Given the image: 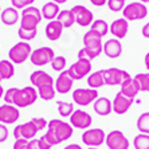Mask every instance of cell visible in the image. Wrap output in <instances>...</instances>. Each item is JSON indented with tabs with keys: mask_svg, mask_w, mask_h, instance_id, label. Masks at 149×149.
<instances>
[{
	"mask_svg": "<svg viewBox=\"0 0 149 149\" xmlns=\"http://www.w3.org/2000/svg\"><path fill=\"white\" fill-rule=\"evenodd\" d=\"M73 132H74V128L69 122H65L62 120H59V118H54V120L49 121V124H47L45 137L51 144V146H54L71 139Z\"/></svg>",
	"mask_w": 149,
	"mask_h": 149,
	"instance_id": "6da1fadb",
	"label": "cell"
},
{
	"mask_svg": "<svg viewBox=\"0 0 149 149\" xmlns=\"http://www.w3.org/2000/svg\"><path fill=\"white\" fill-rule=\"evenodd\" d=\"M32 86L36 89L38 95L43 101H51L55 97V86H54V78L49 73L43 70H35L30 75Z\"/></svg>",
	"mask_w": 149,
	"mask_h": 149,
	"instance_id": "7a4b0ae2",
	"label": "cell"
},
{
	"mask_svg": "<svg viewBox=\"0 0 149 149\" xmlns=\"http://www.w3.org/2000/svg\"><path fill=\"white\" fill-rule=\"evenodd\" d=\"M102 38L95 31L90 30L83 35V47L78 51V58H85L89 61L98 58L102 52Z\"/></svg>",
	"mask_w": 149,
	"mask_h": 149,
	"instance_id": "3957f363",
	"label": "cell"
},
{
	"mask_svg": "<svg viewBox=\"0 0 149 149\" xmlns=\"http://www.w3.org/2000/svg\"><path fill=\"white\" fill-rule=\"evenodd\" d=\"M47 124L49 121H46L43 117H35L24 124L16 125L12 134L16 140H32L35 139V136L39 130L47 129Z\"/></svg>",
	"mask_w": 149,
	"mask_h": 149,
	"instance_id": "277c9868",
	"label": "cell"
},
{
	"mask_svg": "<svg viewBox=\"0 0 149 149\" xmlns=\"http://www.w3.org/2000/svg\"><path fill=\"white\" fill-rule=\"evenodd\" d=\"M38 97V91L34 86H26L23 89L15 87L14 95H12V105L16 106L17 109L27 108V106H31L32 104H35Z\"/></svg>",
	"mask_w": 149,
	"mask_h": 149,
	"instance_id": "5b68a950",
	"label": "cell"
},
{
	"mask_svg": "<svg viewBox=\"0 0 149 149\" xmlns=\"http://www.w3.org/2000/svg\"><path fill=\"white\" fill-rule=\"evenodd\" d=\"M42 22V12L39 8L30 6L22 11L20 27L26 30H38L39 23Z\"/></svg>",
	"mask_w": 149,
	"mask_h": 149,
	"instance_id": "8992f818",
	"label": "cell"
},
{
	"mask_svg": "<svg viewBox=\"0 0 149 149\" xmlns=\"http://www.w3.org/2000/svg\"><path fill=\"white\" fill-rule=\"evenodd\" d=\"M32 52V49L28 42H19L15 46H12L8 51V56H10V61L12 63H16V65H22L24 63Z\"/></svg>",
	"mask_w": 149,
	"mask_h": 149,
	"instance_id": "52a82bcc",
	"label": "cell"
},
{
	"mask_svg": "<svg viewBox=\"0 0 149 149\" xmlns=\"http://www.w3.org/2000/svg\"><path fill=\"white\" fill-rule=\"evenodd\" d=\"M124 19L126 20H142L148 16V8L144 3L140 1H133V3L125 4L122 10Z\"/></svg>",
	"mask_w": 149,
	"mask_h": 149,
	"instance_id": "ba28073f",
	"label": "cell"
},
{
	"mask_svg": "<svg viewBox=\"0 0 149 149\" xmlns=\"http://www.w3.org/2000/svg\"><path fill=\"white\" fill-rule=\"evenodd\" d=\"M106 133L101 128H91L86 129L82 133V142L89 148H98L102 144H105Z\"/></svg>",
	"mask_w": 149,
	"mask_h": 149,
	"instance_id": "9c48e42d",
	"label": "cell"
},
{
	"mask_svg": "<svg viewBox=\"0 0 149 149\" xmlns=\"http://www.w3.org/2000/svg\"><path fill=\"white\" fill-rule=\"evenodd\" d=\"M91 71V61L85 58H78L75 63L67 69L69 75L73 78V81H81L86 75H89Z\"/></svg>",
	"mask_w": 149,
	"mask_h": 149,
	"instance_id": "30bf717a",
	"label": "cell"
},
{
	"mask_svg": "<svg viewBox=\"0 0 149 149\" xmlns=\"http://www.w3.org/2000/svg\"><path fill=\"white\" fill-rule=\"evenodd\" d=\"M55 56V52L51 47H47V46H43V47H39V49H35L30 55L31 59V63L35 66H46L51 63V61Z\"/></svg>",
	"mask_w": 149,
	"mask_h": 149,
	"instance_id": "8fae6325",
	"label": "cell"
},
{
	"mask_svg": "<svg viewBox=\"0 0 149 149\" xmlns=\"http://www.w3.org/2000/svg\"><path fill=\"white\" fill-rule=\"evenodd\" d=\"M104 77H105V85H108V86H117V85H120L121 86L125 81L130 78V74L122 69L110 67V69L104 70Z\"/></svg>",
	"mask_w": 149,
	"mask_h": 149,
	"instance_id": "7c38bea8",
	"label": "cell"
},
{
	"mask_svg": "<svg viewBox=\"0 0 149 149\" xmlns=\"http://www.w3.org/2000/svg\"><path fill=\"white\" fill-rule=\"evenodd\" d=\"M98 90L95 89H83V87H79V89H75L73 91V101L77 105L79 106H87V105L93 104L94 101L98 98Z\"/></svg>",
	"mask_w": 149,
	"mask_h": 149,
	"instance_id": "4fadbf2b",
	"label": "cell"
},
{
	"mask_svg": "<svg viewBox=\"0 0 149 149\" xmlns=\"http://www.w3.org/2000/svg\"><path fill=\"white\" fill-rule=\"evenodd\" d=\"M105 144L109 149H129V140L121 130H111L108 133Z\"/></svg>",
	"mask_w": 149,
	"mask_h": 149,
	"instance_id": "5bb4252c",
	"label": "cell"
},
{
	"mask_svg": "<svg viewBox=\"0 0 149 149\" xmlns=\"http://www.w3.org/2000/svg\"><path fill=\"white\" fill-rule=\"evenodd\" d=\"M93 124V118L87 111L82 110V109H75L73 111V114L70 116V125L75 129H85L90 128Z\"/></svg>",
	"mask_w": 149,
	"mask_h": 149,
	"instance_id": "9a60e30c",
	"label": "cell"
},
{
	"mask_svg": "<svg viewBox=\"0 0 149 149\" xmlns=\"http://www.w3.org/2000/svg\"><path fill=\"white\" fill-rule=\"evenodd\" d=\"M71 12L74 14L75 17V23L81 27H87V26H91V23L94 22V15L90 10H87L85 6H74L71 8Z\"/></svg>",
	"mask_w": 149,
	"mask_h": 149,
	"instance_id": "2e32d148",
	"label": "cell"
},
{
	"mask_svg": "<svg viewBox=\"0 0 149 149\" xmlns=\"http://www.w3.org/2000/svg\"><path fill=\"white\" fill-rule=\"evenodd\" d=\"M20 117V111L14 105H0V124L11 125L19 120Z\"/></svg>",
	"mask_w": 149,
	"mask_h": 149,
	"instance_id": "e0dca14e",
	"label": "cell"
},
{
	"mask_svg": "<svg viewBox=\"0 0 149 149\" xmlns=\"http://www.w3.org/2000/svg\"><path fill=\"white\" fill-rule=\"evenodd\" d=\"M133 102H134V98L125 97L124 94L120 91V93L116 94L114 100L111 101V108H113V111L116 114H125L130 109Z\"/></svg>",
	"mask_w": 149,
	"mask_h": 149,
	"instance_id": "ac0fdd59",
	"label": "cell"
},
{
	"mask_svg": "<svg viewBox=\"0 0 149 149\" xmlns=\"http://www.w3.org/2000/svg\"><path fill=\"white\" fill-rule=\"evenodd\" d=\"M73 78L69 75L67 70L61 71V74L56 78L54 86H55V91L59 94H67L71 89H73Z\"/></svg>",
	"mask_w": 149,
	"mask_h": 149,
	"instance_id": "d6986e66",
	"label": "cell"
},
{
	"mask_svg": "<svg viewBox=\"0 0 149 149\" xmlns=\"http://www.w3.org/2000/svg\"><path fill=\"white\" fill-rule=\"evenodd\" d=\"M102 52L110 59H116L122 54V45L121 42L116 38L108 39L102 46Z\"/></svg>",
	"mask_w": 149,
	"mask_h": 149,
	"instance_id": "ffe728a7",
	"label": "cell"
},
{
	"mask_svg": "<svg viewBox=\"0 0 149 149\" xmlns=\"http://www.w3.org/2000/svg\"><path fill=\"white\" fill-rule=\"evenodd\" d=\"M109 31H110L111 34H113V36H114L116 39H118V40H120V39H124L129 31L128 20L124 19V17L116 19V20L109 26Z\"/></svg>",
	"mask_w": 149,
	"mask_h": 149,
	"instance_id": "44dd1931",
	"label": "cell"
},
{
	"mask_svg": "<svg viewBox=\"0 0 149 149\" xmlns=\"http://www.w3.org/2000/svg\"><path fill=\"white\" fill-rule=\"evenodd\" d=\"M93 109L94 111L97 113L101 117H105V116H109L113 111L111 108V101L106 97H98L97 100L93 102Z\"/></svg>",
	"mask_w": 149,
	"mask_h": 149,
	"instance_id": "7402d4cb",
	"label": "cell"
},
{
	"mask_svg": "<svg viewBox=\"0 0 149 149\" xmlns=\"http://www.w3.org/2000/svg\"><path fill=\"white\" fill-rule=\"evenodd\" d=\"M62 31H63V26L61 24V22L51 20V22H49V24L46 26L45 34H46V38L49 39V40L55 42L62 36Z\"/></svg>",
	"mask_w": 149,
	"mask_h": 149,
	"instance_id": "603a6c76",
	"label": "cell"
},
{
	"mask_svg": "<svg viewBox=\"0 0 149 149\" xmlns=\"http://www.w3.org/2000/svg\"><path fill=\"white\" fill-rule=\"evenodd\" d=\"M19 12H17L16 8L14 7H8L6 10L1 11V14H0V19L3 22V24L6 26H14L16 24L17 22H19Z\"/></svg>",
	"mask_w": 149,
	"mask_h": 149,
	"instance_id": "cb8c5ba5",
	"label": "cell"
},
{
	"mask_svg": "<svg viewBox=\"0 0 149 149\" xmlns=\"http://www.w3.org/2000/svg\"><path fill=\"white\" fill-rule=\"evenodd\" d=\"M42 12V17H45L46 20H54L56 19L58 14L61 12V8H59V4L54 3V1H49L43 6V8L40 10Z\"/></svg>",
	"mask_w": 149,
	"mask_h": 149,
	"instance_id": "d4e9b609",
	"label": "cell"
},
{
	"mask_svg": "<svg viewBox=\"0 0 149 149\" xmlns=\"http://www.w3.org/2000/svg\"><path fill=\"white\" fill-rule=\"evenodd\" d=\"M121 91L124 94L125 97H129V98H136V95L140 93L139 90V86H137V83L136 81L133 79V77H130L129 79H126L124 83L121 85Z\"/></svg>",
	"mask_w": 149,
	"mask_h": 149,
	"instance_id": "484cf974",
	"label": "cell"
},
{
	"mask_svg": "<svg viewBox=\"0 0 149 149\" xmlns=\"http://www.w3.org/2000/svg\"><path fill=\"white\" fill-rule=\"evenodd\" d=\"M87 85L90 89H95L98 90L100 87L105 86V77H104V70H98L87 75Z\"/></svg>",
	"mask_w": 149,
	"mask_h": 149,
	"instance_id": "4316f807",
	"label": "cell"
},
{
	"mask_svg": "<svg viewBox=\"0 0 149 149\" xmlns=\"http://www.w3.org/2000/svg\"><path fill=\"white\" fill-rule=\"evenodd\" d=\"M56 20L61 22V24L63 26V28H70L75 23V17H74V14L71 12V10H63L58 14Z\"/></svg>",
	"mask_w": 149,
	"mask_h": 149,
	"instance_id": "83f0119b",
	"label": "cell"
},
{
	"mask_svg": "<svg viewBox=\"0 0 149 149\" xmlns=\"http://www.w3.org/2000/svg\"><path fill=\"white\" fill-rule=\"evenodd\" d=\"M15 74V67L14 63L8 61V59H3L0 61V75L4 79H11Z\"/></svg>",
	"mask_w": 149,
	"mask_h": 149,
	"instance_id": "f1b7e54d",
	"label": "cell"
},
{
	"mask_svg": "<svg viewBox=\"0 0 149 149\" xmlns=\"http://www.w3.org/2000/svg\"><path fill=\"white\" fill-rule=\"evenodd\" d=\"M56 108L61 117H70L75 110L73 102H66V101H56Z\"/></svg>",
	"mask_w": 149,
	"mask_h": 149,
	"instance_id": "f546056e",
	"label": "cell"
},
{
	"mask_svg": "<svg viewBox=\"0 0 149 149\" xmlns=\"http://www.w3.org/2000/svg\"><path fill=\"white\" fill-rule=\"evenodd\" d=\"M136 126L140 130V133L149 134V111L140 114V117L137 118V122H136Z\"/></svg>",
	"mask_w": 149,
	"mask_h": 149,
	"instance_id": "4dcf8cb0",
	"label": "cell"
},
{
	"mask_svg": "<svg viewBox=\"0 0 149 149\" xmlns=\"http://www.w3.org/2000/svg\"><path fill=\"white\" fill-rule=\"evenodd\" d=\"M90 30L95 31L101 38H104L105 35L108 34V31H109V26H108V23H106L105 20H102V19H97V20H94L93 23H91Z\"/></svg>",
	"mask_w": 149,
	"mask_h": 149,
	"instance_id": "1f68e13d",
	"label": "cell"
},
{
	"mask_svg": "<svg viewBox=\"0 0 149 149\" xmlns=\"http://www.w3.org/2000/svg\"><path fill=\"white\" fill-rule=\"evenodd\" d=\"M133 79L136 81L140 91H149V73L148 74H142V73L136 74L133 77Z\"/></svg>",
	"mask_w": 149,
	"mask_h": 149,
	"instance_id": "d6a6232c",
	"label": "cell"
},
{
	"mask_svg": "<svg viewBox=\"0 0 149 149\" xmlns=\"http://www.w3.org/2000/svg\"><path fill=\"white\" fill-rule=\"evenodd\" d=\"M133 146L134 149H149V134L140 133L133 140Z\"/></svg>",
	"mask_w": 149,
	"mask_h": 149,
	"instance_id": "836d02e7",
	"label": "cell"
},
{
	"mask_svg": "<svg viewBox=\"0 0 149 149\" xmlns=\"http://www.w3.org/2000/svg\"><path fill=\"white\" fill-rule=\"evenodd\" d=\"M38 35V30H26V28L19 27L17 30V36L23 42H30Z\"/></svg>",
	"mask_w": 149,
	"mask_h": 149,
	"instance_id": "e575fe53",
	"label": "cell"
},
{
	"mask_svg": "<svg viewBox=\"0 0 149 149\" xmlns=\"http://www.w3.org/2000/svg\"><path fill=\"white\" fill-rule=\"evenodd\" d=\"M66 63H67V61H66V58L65 56H62V55H55L54 56V59L51 61V67H52V70L54 71H63L65 70V67H66Z\"/></svg>",
	"mask_w": 149,
	"mask_h": 149,
	"instance_id": "d590c367",
	"label": "cell"
},
{
	"mask_svg": "<svg viewBox=\"0 0 149 149\" xmlns=\"http://www.w3.org/2000/svg\"><path fill=\"white\" fill-rule=\"evenodd\" d=\"M108 7L113 12L122 11L125 7V0H108Z\"/></svg>",
	"mask_w": 149,
	"mask_h": 149,
	"instance_id": "8d00e7d4",
	"label": "cell"
},
{
	"mask_svg": "<svg viewBox=\"0 0 149 149\" xmlns=\"http://www.w3.org/2000/svg\"><path fill=\"white\" fill-rule=\"evenodd\" d=\"M35 0H11V4H12V7L16 8V10H23L26 7H30L32 6Z\"/></svg>",
	"mask_w": 149,
	"mask_h": 149,
	"instance_id": "74e56055",
	"label": "cell"
},
{
	"mask_svg": "<svg viewBox=\"0 0 149 149\" xmlns=\"http://www.w3.org/2000/svg\"><path fill=\"white\" fill-rule=\"evenodd\" d=\"M8 134H10V132H8L7 126L4 124H0V144L8 139Z\"/></svg>",
	"mask_w": 149,
	"mask_h": 149,
	"instance_id": "f35d334b",
	"label": "cell"
},
{
	"mask_svg": "<svg viewBox=\"0 0 149 149\" xmlns=\"http://www.w3.org/2000/svg\"><path fill=\"white\" fill-rule=\"evenodd\" d=\"M27 144H28V140H16L12 148L14 149H27Z\"/></svg>",
	"mask_w": 149,
	"mask_h": 149,
	"instance_id": "ab89813d",
	"label": "cell"
},
{
	"mask_svg": "<svg viewBox=\"0 0 149 149\" xmlns=\"http://www.w3.org/2000/svg\"><path fill=\"white\" fill-rule=\"evenodd\" d=\"M39 145H40V149H51V144H50L47 140H46L45 136H42V137H39Z\"/></svg>",
	"mask_w": 149,
	"mask_h": 149,
	"instance_id": "60d3db41",
	"label": "cell"
},
{
	"mask_svg": "<svg viewBox=\"0 0 149 149\" xmlns=\"http://www.w3.org/2000/svg\"><path fill=\"white\" fill-rule=\"evenodd\" d=\"M27 149H40V145H39V140H38V139L28 140Z\"/></svg>",
	"mask_w": 149,
	"mask_h": 149,
	"instance_id": "b9f144b4",
	"label": "cell"
},
{
	"mask_svg": "<svg viewBox=\"0 0 149 149\" xmlns=\"http://www.w3.org/2000/svg\"><path fill=\"white\" fill-rule=\"evenodd\" d=\"M89 1L95 7H104L105 4L108 3V0H89Z\"/></svg>",
	"mask_w": 149,
	"mask_h": 149,
	"instance_id": "7bdbcfd3",
	"label": "cell"
},
{
	"mask_svg": "<svg viewBox=\"0 0 149 149\" xmlns=\"http://www.w3.org/2000/svg\"><path fill=\"white\" fill-rule=\"evenodd\" d=\"M141 34H142V36H144V38L149 39V23H146V24L142 27Z\"/></svg>",
	"mask_w": 149,
	"mask_h": 149,
	"instance_id": "ee69618b",
	"label": "cell"
},
{
	"mask_svg": "<svg viewBox=\"0 0 149 149\" xmlns=\"http://www.w3.org/2000/svg\"><path fill=\"white\" fill-rule=\"evenodd\" d=\"M65 149H82V146L78 145V144H69V145L65 146Z\"/></svg>",
	"mask_w": 149,
	"mask_h": 149,
	"instance_id": "f6af8a7d",
	"label": "cell"
},
{
	"mask_svg": "<svg viewBox=\"0 0 149 149\" xmlns=\"http://www.w3.org/2000/svg\"><path fill=\"white\" fill-rule=\"evenodd\" d=\"M144 63H145V67H146V70H148V71H149V52H146L145 58H144Z\"/></svg>",
	"mask_w": 149,
	"mask_h": 149,
	"instance_id": "bcb514c9",
	"label": "cell"
},
{
	"mask_svg": "<svg viewBox=\"0 0 149 149\" xmlns=\"http://www.w3.org/2000/svg\"><path fill=\"white\" fill-rule=\"evenodd\" d=\"M51 1H54V3H56V4H63V3H66L67 0H51Z\"/></svg>",
	"mask_w": 149,
	"mask_h": 149,
	"instance_id": "7dc6e473",
	"label": "cell"
},
{
	"mask_svg": "<svg viewBox=\"0 0 149 149\" xmlns=\"http://www.w3.org/2000/svg\"><path fill=\"white\" fill-rule=\"evenodd\" d=\"M3 95H4V89H3V86L0 85V98H3Z\"/></svg>",
	"mask_w": 149,
	"mask_h": 149,
	"instance_id": "c3c4849f",
	"label": "cell"
},
{
	"mask_svg": "<svg viewBox=\"0 0 149 149\" xmlns=\"http://www.w3.org/2000/svg\"><path fill=\"white\" fill-rule=\"evenodd\" d=\"M140 3H144V4H146V3H149V0H139Z\"/></svg>",
	"mask_w": 149,
	"mask_h": 149,
	"instance_id": "681fc988",
	"label": "cell"
},
{
	"mask_svg": "<svg viewBox=\"0 0 149 149\" xmlns=\"http://www.w3.org/2000/svg\"><path fill=\"white\" fill-rule=\"evenodd\" d=\"M1 81H3V78H1V75H0V82H1Z\"/></svg>",
	"mask_w": 149,
	"mask_h": 149,
	"instance_id": "f907efd6",
	"label": "cell"
},
{
	"mask_svg": "<svg viewBox=\"0 0 149 149\" xmlns=\"http://www.w3.org/2000/svg\"><path fill=\"white\" fill-rule=\"evenodd\" d=\"M87 149H98V148H87Z\"/></svg>",
	"mask_w": 149,
	"mask_h": 149,
	"instance_id": "816d5d0a",
	"label": "cell"
},
{
	"mask_svg": "<svg viewBox=\"0 0 149 149\" xmlns=\"http://www.w3.org/2000/svg\"><path fill=\"white\" fill-rule=\"evenodd\" d=\"M0 10H1V8H0Z\"/></svg>",
	"mask_w": 149,
	"mask_h": 149,
	"instance_id": "f5cc1de1",
	"label": "cell"
}]
</instances>
